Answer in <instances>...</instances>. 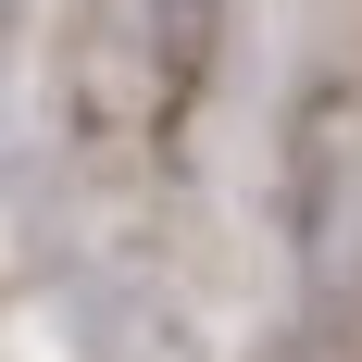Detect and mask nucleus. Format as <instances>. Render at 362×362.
<instances>
[{"instance_id":"nucleus-1","label":"nucleus","mask_w":362,"mask_h":362,"mask_svg":"<svg viewBox=\"0 0 362 362\" xmlns=\"http://www.w3.org/2000/svg\"><path fill=\"white\" fill-rule=\"evenodd\" d=\"M112 37L138 50V112L175 125L213 75V37H225V0H112Z\"/></svg>"}]
</instances>
